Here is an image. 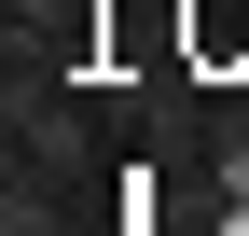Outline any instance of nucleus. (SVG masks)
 <instances>
[{
  "instance_id": "f257e3e1",
  "label": "nucleus",
  "mask_w": 249,
  "mask_h": 236,
  "mask_svg": "<svg viewBox=\"0 0 249 236\" xmlns=\"http://www.w3.org/2000/svg\"><path fill=\"white\" fill-rule=\"evenodd\" d=\"M0 111H14V167H42V181H55V167H83V111H70V83H55V70H28V56H14V98H0Z\"/></svg>"
},
{
  "instance_id": "f03ea898",
  "label": "nucleus",
  "mask_w": 249,
  "mask_h": 236,
  "mask_svg": "<svg viewBox=\"0 0 249 236\" xmlns=\"http://www.w3.org/2000/svg\"><path fill=\"white\" fill-rule=\"evenodd\" d=\"M0 236H70V209H55L42 167H14V181H0Z\"/></svg>"
}]
</instances>
